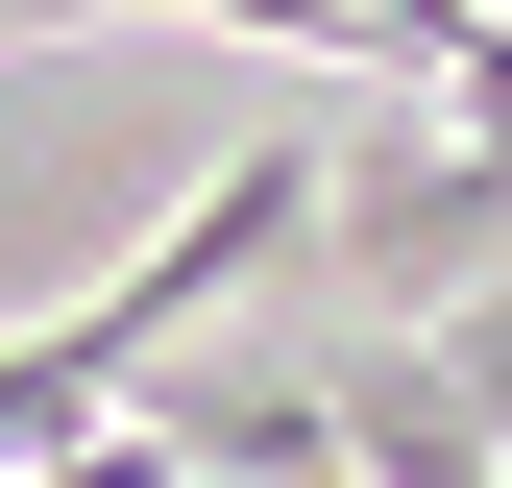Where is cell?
I'll use <instances>...</instances> for the list:
<instances>
[{"label": "cell", "mask_w": 512, "mask_h": 488, "mask_svg": "<svg viewBox=\"0 0 512 488\" xmlns=\"http://www.w3.org/2000/svg\"><path fill=\"white\" fill-rule=\"evenodd\" d=\"M415 366H439V391H464V415H488V440H512V269L464 293V318H415Z\"/></svg>", "instance_id": "1"}]
</instances>
